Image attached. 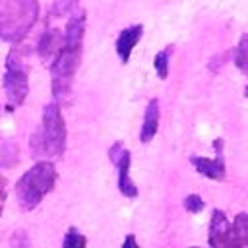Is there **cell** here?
Returning <instances> with one entry per match:
<instances>
[{
    "label": "cell",
    "instance_id": "obj_1",
    "mask_svg": "<svg viewBox=\"0 0 248 248\" xmlns=\"http://www.w3.org/2000/svg\"><path fill=\"white\" fill-rule=\"evenodd\" d=\"M83 37H85V12L79 8L70 17H66L62 43L48 64L52 97L56 103L66 101L72 95L76 72L79 68V60L83 52Z\"/></svg>",
    "mask_w": 248,
    "mask_h": 248
},
{
    "label": "cell",
    "instance_id": "obj_2",
    "mask_svg": "<svg viewBox=\"0 0 248 248\" xmlns=\"http://www.w3.org/2000/svg\"><path fill=\"white\" fill-rule=\"evenodd\" d=\"M66 122L56 101L43 107L41 126L31 136V153L33 157H43L46 161L62 159L66 151Z\"/></svg>",
    "mask_w": 248,
    "mask_h": 248
},
{
    "label": "cell",
    "instance_id": "obj_3",
    "mask_svg": "<svg viewBox=\"0 0 248 248\" xmlns=\"http://www.w3.org/2000/svg\"><path fill=\"white\" fill-rule=\"evenodd\" d=\"M58 172L52 161L41 159L31 169H27L14 186L16 202L23 211H33L46 194L54 190Z\"/></svg>",
    "mask_w": 248,
    "mask_h": 248
},
{
    "label": "cell",
    "instance_id": "obj_4",
    "mask_svg": "<svg viewBox=\"0 0 248 248\" xmlns=\"http://www.w3.org/2000/svg\"><path fill=\"white\" fill-rule=\"evenodd\" d=\"M39 0H0V37L19 45L39 19Z\"/></svg>",
    "mask_w": 248,
    "mask_h": 248
},
{
    "label": "cell",
    "instance_id": "obj_5",
    "mask_svg": "<svg viewBox=\"0 0 248 248\" xmlns=\"http://www.w3.org/2000/svg\"><path fill=\"white\" fill-rule=\"evenodd\" d=\"M2 87L6 112H14L17 107L25 103L29 93V66L17 48H12L6 56Z\"/></svg>",
    "mask_w": 248,
    "mask_h": 248
},
{
    "label": "cell",
    "instance_id": "obj_6",
    "mask_svg": "<svg viewBox=\"0 0 248 248\" xmlns=\"http://www.w3.org/2000/svg\"><path fill=\"white\" fill-rule=\"evenodd\" d=\"M108 159L110 163L116 167L118 170V192L124 196V198H136L138 196V186L134 184V180L130 178V163H132V157H130V151L124 147L122 141H114L110 147H108Z\"/></svg>",
    "mask_w": 248,
    "mask_h": 248
},
{
    "label": "cell",
    "instance_id": "obj_7",
    "mask_svg": "<svg viewBox=\"0 0 248 248\" xmlns=\"http://www.w3.org/2000/svg\"><path fill=\"white\" fill-rule=\"evenodd\" d=\"M211 248H244L232 229V223L225 215L223 209H213L209 219V234H207Z\"/></svg>",
    "mask_w": 248,
    "mask_h": 248
},
{
    "label": "cell",
    "instance_id": "obj_8",
    "mask_svg": "<svg viewBox=\"0 0 248 248\" xmlns=\"http://www.w3.org/2000/svg\"><path fill=\"white\" fill-rule=\"evenodd\" d=\"M215 147V157H200V155H192L190 163L194 165V169L203 174L209 180H225L227 176V167H225V157H223V140H215L213 141Z\"/></svg>",
    "mask_w": 248,
    "mask_h": 248
},
{
    "label": "cell",
    "instance_id": "obj_9",
    "mask_svg": "<svg viewBox=\"0 0 248 248\" xmlns=\"http://www.w3.org/2000/svg\"><path fill=\"white\" fill-rule=\"evenodd\" d=\"M143 35V25L141 23H136V25H130L126 29H122L116 37V43H114V48H116V54L120 58L122 64H128L130 56H132V50L134 46L138 45V41L141 39Z\"/></svg>",
    "mask_w": 248,
    "mask_h": 248
},
{
    "label": "cell",
    "instance_id": "obj_10",
    "mask_svg": "<svg viewBox=\"0 0 248 248\" xmlns=\"http://www.w3.org/2000/svg\"><path fill=\"white\" fill-rule=\"evenodd\" d=\"M159 120H161V110H159V99H151L145 107L143 112V122L140 128V141L141 143H149L157 130H159Z\"/></svg>",
    "mask_w": 248,
    "mask_h": 248
},
{
    "label": "cell",
    "instance_id": "obj_11",
    "mask_svg": "<svg viewBox=\"0 0 248 248\" xmlns=\"http://www.w3.org/2000/svg\"><path fill=\"white\" fill-rule=\"evenodd\" d=\"M231 54H232L234 66L248 78V33H244V35L240 37L238 45L231 50ZM244 97L248 99V83H246V87H244Z\"/></svg>",
    "mask_w": 248,
    "mask_h": 248
},
{
    "label": "cell",
    "instance_id": "obj_12",
    "mask_svg": "<svg viewBox=\"0 0 248 248\" xmlns=\"http://www.w3.org/2000/svg\"><path fill=\"white\" fill-rule=\"evenodd\" d=\"M79 10V0H54L46 12V19H62L70 17L74 12Z\"/></svg>",
    "mask_w": 248,
    "mask_h": 248
},
{
    "label": "cell",
    "instance_id": "obj_13",
    "mask_svg": "<svg viewBox=\"0 0 248 248\" xmlns=\"http://www.w3.org/2000/svg\"><path fill=\"white\" fill-rule=\"evenodd\" d=\"M170 54H172V46L169 45V46H165L163 50H159V52L155 54V58H153V68H155V72H157V76H159L161 79H167V76H169Z\"/></svg>",
    "mask_w": 248,
    "mask_h": 248
},
{
    "label": "cell",
    "instance_id": "obj_14",
    "mask_svg": "<svg viewBox=\"0 0 248 248\" xmlns=\"http://www.w3.org/2000/svg\"><path fill=\"white\" fill-rule=\"evenodd\" d=\"M232 229H234V234L238 238V242L242 246H248V213H238L234 219H232Z\"/></svg>",
    "mask_w": 248,
    "mask_h": 248
},
{
    "label": "cell",
    "instance_id": "obj_15",
    "mask_svg": "<svg viewBox=\"0 0 248 248\" xmlns=\"http://www.w3.org/2000/svg\"><path fill=\"white\" fill-rule=\"evenodd\" d=\"M85 244H87L85 236L76 227H70L62 238V248H85Z\"/></svg>",
    "mask_w": 248,
    "mask_h": 248
},
{
    "label": "cell",
    "instance_id": "obj_16",
    "mask_svg": "<svg viewBox=\"0 0 248 248\" xmlns=\"http://www.w3.org/2000/svg\"><path fill=\"white\" fill-rule=\"evenodd\" d=\"M205 207V202L202 200V196L198 194H188L184 198V209L190 211V213H200L202 209Z\"/></svg>",
    "mask_w": 248,
    "mask_h": 248
},
{
    "label": "cell",
    "instance_id": "obj_17",
    "mask_svg": "<svg viewBox=\"0 0 248 248\" xmlns=\"http://www.w3.org/2000/svg\"><path fill=\"white\" fill-rule=\"evenodd\" d=\"M10 248H31V240L27 236L25 231H14V234L10 236Z\"/></svg>",
    "mask_w": 248,
    "mask_h": 248
},
{
    "label": "cell",
    "instance_id": "obj_18",
    "mask_svg": "<svg viewBox=\"0 0 248 248\" xmlns=\"http://www.w3.org/2000/svg\"><path fill=\"white\" fill-rule=\"evenodd\" d=\"M120 248H140V244H138V240H136L134 234H126V238H124V242H122Z\"/></svg>",
    "mask_w": 248,
    "mask_h": 248
},
{
    "label": "cell",
    "instance_id": "obj_19",
    "mask_svg": "<svg viewBox=\"0 0 248 248\" xmlns=\"http://www.w3.org/2000/svg\"><path fill=\"white\" fill-rule=\"evenodd\" d=\"M190 248H200V246H190Z\"/></svg>",
    "mask_w": 248,
    "mask_h": 248
}]
</instances>
